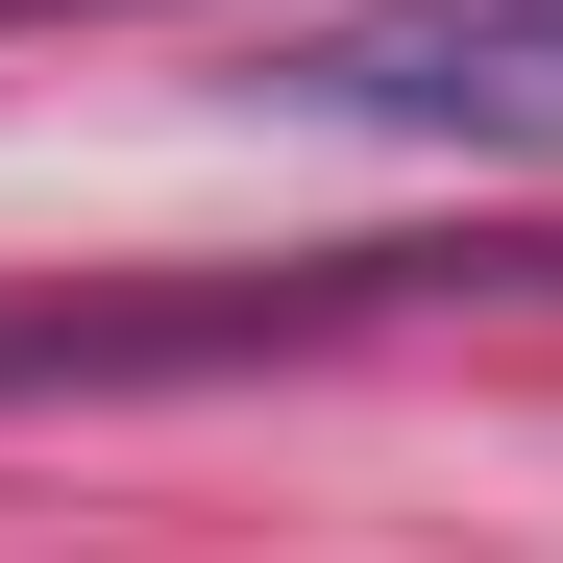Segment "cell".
Returning a JSON list of instances; mask_svg holds the SVG:
<instances>
[{"instance_id": "cell-2", "label": "cell", "mask_w": 563, "mask_h": 563, "mask_svg": "<svg viewBox=\"0 0 563 563\" xmlns=\"http://www.w3.org/2000/svg\"><path fill=\"white\" fill-rule=\"evenodd\" d=\"M0 25H49V0H0Z\"/></svg>"}, {"instance_id": "cell-1", "label": "cell", "mask_w": 563, "mask_h": 563, "mask_svg": "<svg viewBox=\"0 0 563 563\" xmlns=\"http://www.w3.org/2000/svg\"><path fill=\"white\" fill-rule=\"evenodd\" d=\"M269 99L367 147H465V172H563V0H343L269 49Z\"/></svg>"}]
</instances>
